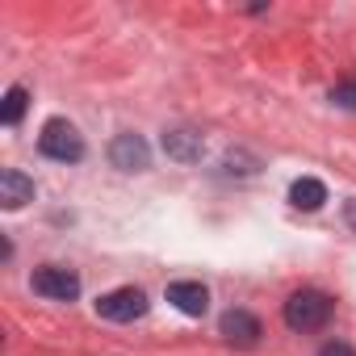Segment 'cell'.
Wrapping results in <instances>:
<instances>
[{
	"instance_id": "1",
	"label": "cell",
	"mask_w": 356,
	"mask_h": 356,
	"mask_svg": "<svg viewBox=\"0 0 356 356\" xmlns=\"http://www.w3.org/2000/svg\"><path fill=\"white\" fill-rule=\"evenodd\" d=\"M38 151L55 163H80L84 159V138L67 118H51L38 134Z\"/></svg>"
},
{
	"instance_id": "2",
	"label": "cell",
	"mask_w": 356,
	"mask_h": 356,
	"mask_svg": "<svg viewBox=\"0 0 356 356\" xmlns=\"http://www.w3.org/2000/svg\"><path fill=\"white\" fill-rule=\"evenodd\" d=\"M285 327L289 331H318V327H327V318H331V298L327 293H318V289H298L289 302H285Z\"/></svg>"
},
{
	"instance_id": "3",
	"label": "cell",
	"mask_w": 356,
	"mask_h": 356,
	"mask_svg": "<svg viewBox=\"0 0 356 356\" xmlns=\"http://www.w3.org/2000/svg\"><path fill=\"white\" fill-rule=\"evenodd\" d=\"M147 306H151L147 293L134 289V285H122V289H109V293L97 298V314L109 318V323H134V318L147 314Z\"/></svg>"
},
{
	"instance_id": "4",
	"label": "cell",
	"mask_w": 356,
	"mask_h": 356,
	"mask_svg": "<svg viewBox=\"0 0 356 356\" xmlns=\"http://www.w3.org/2000/svg\"><path fill=\"white\" fill-rule=\"evenodd\" d=\"M30 285H34V293L51 298V302H76V298H80V277H76L72 268H59V264L34 268Z\"/></svg>"
},
{
	"instance_id": "5",
	"label": "cell",
	"mask_w": 356,
	"mask_h": 356,
	"mask_svg": "<svg viewBox=\"0 0 356 356\" xmlns=\"http://www.w3.org/2000/svg\"><path fill=\"white\" fill-rule=\"evenodd\" d=\"M109 163H113L118 172H147V168H151V147H147V138L134 134V130L118 134V138L109 143Z\"/></svg>"
},
{
	"instance_id": "6",
	"label": "cell",
	"mask_w": 356,
	"mask_h": 356,
	"mask_svg": "<svg viewBox=\"0 0 356 356\" xmlns=\"http://www.w3.org/2000/svg\"><path fill=\"white\" fill-rule=\"evenodd\" d=\"M218 331H222V339L235 343V348H256L260 335H264V327H260V318H256L252 310H227V314L218 318Z\"/></svg>"
},
{
	"instance_id": "7",
	"label": "cell",
	"mask_w": 356,
	"mask_h": 356,
	"mask_svg": "<svg viewBox=\"0 0 356 356\" xmlns=\"http://www.w3.org/2000/svg\"><path fill=\"white\" fill-rule=\"evenodd\" d=\"M168 302L181 314H189V318H202L210 310V289L202 281H172L168 285Z\"/></svg>"
},
{
	"instance_id": "8",
	"label": "cell",
	"mask_w": 356,
	"mask_h": 356,
	"mask_svg": "<svg viewBox=\"0 0 356 356\" xmlns=\"http://www.w3.org/2000/svg\"><path fill=\"white\" fill-rule=\"evenodd\" d=\"M163 151H168V159H176V163H202L206 143H202L197 130L176 126V130H163Z\"/></svg>"
},
{
	"instance_id": "9",
	"label": "cell",
	"mask_w": 356,
	"mask_h": 356,
	"mask_svg": "<svg viewBox=\"0 0 356 356\" xmlns=\"http://www.w3.org/2000/svg\"><path fill=\"white\" fill-rule=\"evenodd\" d=\"M26 202H34V181L26 172H17V168H5L0 172V210H22Z\"/></svg>"
},
{
	"instance_id": "10",
	"label": "cell",
	"mask_w": 356,
	"mask_h": 356,
	"mask_svg": "<svg viewBox=\"0 0 356 356\" xmlns=\"http://www.w3.org/2000/svg\"><path fill=\"white\" fill-rule=\"evenodd\" d=\"M289 202H293L298 210L314 214V210H323V202H327V185L314 181V176H298V181L289 185Z\"/></svg>"
},
{
	"instance_id": "11",
	"label": "cell",
	"mask_w": 356,
	"mask_h": 356,
	"mask_svg": "<svg viewBox=\"0 0 356 356\" xmlns=\"http://www.w3.org/2000/svg\"><path fill=\"white\" fill-rule=\"evenodd\" d=\"M26 105H30L26 84H13V88L5 92V105H0V122H5V126H17V122L26 118Z\"/></svg>"
},
{
	"instance_id": "12",
	"label": "cell",
	"mask_w": 356,
	"mask_h": 356,
	"mask_svg": "<svg viewBox=\"0 0 356 356\" xmlns=\"http://www.w3.org/2000/svg\"><path fill=\"white\" fill-rule=\"evenodd\" d=\"M331 101H335L339 109L356 113V80H343V84H335V88H331Z\"/></svg>"
},
{
	"instance_id": "13",
	"label": "cell",
	"mask_w": 356,
	"mask_h": 356,
	"mask_svg": "<svg viewBox=\"0 0 356 356\" xmlns=\"http://www.w3.org/2000/svg\"><path fill=\"white\" fill-rule=\"evenodd\" d=\"M318 356H356V348H352V343L331 339V343H323V348H318Z\"/></svg>"
},
{
	"instance_id": "14",
	"label": "cell",
	"mask_w": 356,
	"mask_h": 356,
	"mask_svg": "<svg viewBox=\"0 0 356 356\" xmlns=\"http://www.w3.org/2000/svg\"><path fill=\"white\" fill-rule=\"evenodd\" d=\"M343 222L356 231V197H348V202H343Z\"/></svg>"
}]
</instances>
